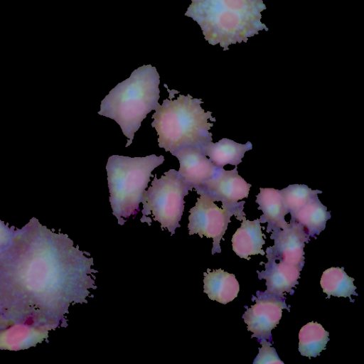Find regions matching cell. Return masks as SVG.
<instances>
[{
  "instance_id": "obj_1",
  "label": "cell",
  "mask_w": 364,
  "mask_h": 364,
  "mask_svg": "<svg viewBox=\"0 0 364 364\" xmlns=\"http://www.w3.org/2000/svg\"><path fill=\"white\" fill-rule=\"evenodd\" d=\"M90 254L35 218L0 250V314L13 323L68 326L74 304L87 303L98 271Z\"/></svg>"
},
{
  "instance_id": "obj_2",
  "label": "cell",
  "mask_w": 364,
  "mask_h": 364,
  "mask_svg": "<svg viewBox=\"0 0 364 364\" xmlns=\"http://www.w3.org/2000/svg\"><path fill=\"white\" fill-rule=\"evenodd\" d=\"M266 9L262 0H191L185 16L198 23L209 44L226 50L269 30L261 21Z\"/></svg>"
},
{
  "instance_id": "obj_3",
  "label": "cell",
  "mask_w": 364,
  "mask_h": 364,
  "mask_svg": "<svg viewBox=\"0 0 364 364\" xmlns=\"http://www.w3.org/2000/svg\"><path fill=\"white\" fill-rule=\"evenodd\" d=\"M166 87V85H164ZM169 97L159 105L152 115L151 127L159 136L160 148L171 154L183 146H194L203 149L212 141V134L209 132L215 118L212 112H205L200 105L201 99L193 98L191 95H179L174 100V90L166 88Z\"/></svg>"
},
{
  "instance_id": "obj_4",
  "label": "cell",
  "mask_w": 364,
  "mask_h": 364,
  "mask_svg": "<svg viewBox=\"0 0 364 364\" xmlns=\"http://www.w3.org/2000/svg\"><path fill=\"white\" fill-rule=\"evenodd\" d=\"M159 75L155 67L142 65L130 77L117 85L102 100L100 115L114 119L131 145L135 132L148 113L158 107Z\"/></svg>"
},
{
  "instance_id": "obj_5",
  "label": "cell",
  "mask_w": 364,
  "mask_h": 364,
  "mask_svg": "<svg viewBox=\"0 0 364 364\" xmlns=\"http://www.w3.org/2000/svg\"><path fill=\"white\" fill-rule=\"evenodd\" d=\"M164 156L155 154L144 157L112 155L109 157L106 170L112 214L122 225L139 210V203L152 171L162 164Z\"/></svg>"
},
{
  "instance_id": "obj_6",
  "label": "cell",
  "mask_w": 364,
  "mask_h": 364,
  "mask_svg": "<svg viewBox=\"0 0 364 364\" xmlns=\"http://www.w3.org/2000/svg\"><path fill=\"white\" fill-rule=\"evenodd\" d=\"M189 191L188 185L174 169L165 172L160 178L155 175L151 186L144 191L142 196L141 222L150 225L152 221L149 215H151L154 220L160 223L162 230L167 229L173 235L176 229L181 227L184 198Z\"/></svg>"
},
{
  "instance_id": "obj_7",
  "label": "cell",
  "mask_w": 364,
  "mask_h": 364,
  "mask_svg": "<svg viewBox=\"0 0 364 364\" xmlns=\"http://www.w3.org/2000/svg\"><path fill=\"white\" fill-rule=\"evenodd\" d=\"M196 205L189 210L188 234H198L200 237L205 236L213 240L212 254L220 252V240L225 234L230 218L233 215L239 220L245 218L243 205L236 207L219 208L206 195L199 194Z\"/></svg>"
},
{
  "instance_id": "obj_8",
  "label": "cell",
  "mask_w": 364,
  "mask_h": 364,
  "mask_svg": "<svg viewBox=\"0 0 364 364\" xmlns=\"http://www.w3.org/2000/svg\"><path fill=\"white\" fill-rule=\"evenodd\" d=\"M257 296L254 305L250 308L245 306L247 310L242 318L247 325V331L253 333L251 338L257 337V340L264 338L272 341L271 331L279 323L282 309L289 311L284 302L286 298L270 295L264 291H257Z\"/></svg>"
},
{
  "instance_id": "obj_9",
  "label": "cell",
  "mask_w": 364,
  "mask_h": 364,
  "mask_svg": "<svg viewBox=\"0 0 364 364\" xmlns=\"http://www.w3.org/2000/svg\"><path fill=\"white\" fill-rule=\"evenodd\" d=\"M251 186L239 175L237 166L230 171L219 167L196 191L198 195H206L214 202L221 201L222 206L235 207L245 204V201L238 203V200L248 197Z\"/></svg>"
},
{
  "instance_id": "obj_10",
  "label": "cell",
  "mask_w": 364,
  "mask_h": 364,
  "mask_svg": "<svg viewBox=\"0 0 364 364\" xmlns=\"http://www.w3.org/2000/svg\"><path fill=\"white\" fill-rule=\"evenodd\" d=\"M270 238L274 240L273 246L267 248V258L303 267L304 264L305 244L309 241V235L299 223L290 220L284 228L272 230Z\"/></svg>"
},
{
  "instance_id": "obj_11",
  "label": "cell",
  "mask_w": 364,
  "mask_h": 364,
  "mask_svg": "<svg viewBox=\"0 0 364 364\" xmlns=\"http://www.w3.org/2000/svg\"><path fill=\"white\" fill-rule=\"evenodd\" d=\"M171 154L178 159V172L191 191L199 188L219 168L198 147L183 146Z\"/></svg>"
},
{
  "instance_id": "obj_12",
  "label": "cell",
  "mask_w": 364,
  "mask_h": 364,
  "mask_svg": "<svg viewBox=\"0 0 364 364\" xmlns=\"http://www.w3.org/2000/svg\"><path fill=\"white\" fill-rule=\"evenodd\" d=\"M265 269L257 271L259 279L266 280L267 291L264 292L279 297H284V292H290L291 289L299 284L300 271L302 267L292 265L274 259H268L264 264Z\"/></svg>"
},
{
  "instance_id": "obj_13",
  "label": "cell",
  "mask_w": 364,
  "mask_h": 364,
  "mask_svg": "<svg viewBox=\"0 0 364 364\" xmlns=\"http://www.w3.org/2000/svg\"><path fill=\"white\" fill-rule=\"evenodd\" d=\"M49 329L40 326L17 323L0 331V349L25 350L48 338Z\"/></svg>"
},
{
  "instance_id": "obj_14",
  "label": "cell",
  "mask_w": 364,
  "mask_h": 364,
  "mask_svg": "<svg viewBox=\"0 0 364 364\" xmlns=\"http://www.w3.org/2000/svg\"><path fill=\"white\" fill-rule=\"evenodd\" d=\"M259 219L250 221L243 219L240 228L232 235V250L241 258L250 259L251 255H264L262 245L265 237L262 232Z\"/></svg>"
},
{
  "instance_id": "obj_15",
  "label": "cell",
  "mask_w": 364,
  "mask_h": 364,
  "mask_svg": "<svg viewBox=\"0 0 364 364\" xmlns=\"http://www.w3.org/2000/svg\"><path fill=\"white\" fill-rule=\"evenodd\" d=\"M203 276V291L210 299L226 304L237 297L240 285L235 274L222 269H208Z\"/></svg>"
},
{
  "instance_id": "obj_16",
  "label": "cell",
  "mask_w": 364,
  "mask_h": 364,
  "mask_svg": "<svg viewBox=\"0 0 364 364\" xmlns=\"http://www.w3.org/2000/svg\"><path fill=\"white\" fill-rule=\"evenodd\" d=\"M256 198L258 209L262 210L263 215L259 221L268 223L267 232L276 228H284L287 225L284 217L288 213L279 190L273 188H260Z\"/></svg>"
},
{
  "instance_id": "obj_17",
  "label": "cell",
  "mask_w": 364,
  "mask_h": 364,
  "mask_svg": "<svg viewBox=\"0 0 364 364\" xmlns=\"http://www.w3.org/2000/svg\"><path fill=\"white\" fill-rule=\"evenodd\" d=\"M252 149L250 141L242 144L227 138H223L219 141H209L202 149L203 152L213 164L223 167L227 164L237 166L242 162L245 152Z\"/></svg>"
},
{
  "instance_id": "obj_18",
  "label": "cell",
  "mask_w": 364,
  "mask_h": 364,
  "mask_svg": "<svg viewBox=\"0 0 364 364\" xmlns=\"http://www.w3.org/2000/svg\"><path fill=\"white\" fill-rule=\"evenodd\" d=\"M291 220L301 225L310 237H315L326 228L331 213L323 205L318 195L313 196L302 208L291 213Z\"/></svg>"
},
{
  "instance_id": "obj_19",
  "label": "cell",
  "mask_w": 364,
  "mask_h": 364,
  "mask_svg": "<svg viewBox=\"0 0 364 364\" xmlns=\"http://www.w3.org/2000/svg\"><path fill=\"white\" fill-rule=\"evenodd\" d=\"M353 281L354 279L344 272L343 267H330L323 272L320 284L323 291L328 295L326 298L331 296H348L351 302H353L351 295L358 296Z\"/></svg>"
},
{
  "instance_id": "obj_20",
  "label": "cell",
  "mask_w": 364,
  "mask_h": 364,
  "mask_svg": "<svg viewBox=\"0 0 364 364\" xmlns=\"http://www.w3.org/2000/svg\"><path fill=\"white\" fill-rule=\"evenodd\" d=\"M329 333L321 324L311 321L304 325L299 333V350L301 355L316 357L326 349Z\"/></svg>"
},
{
  "instance_id": "obj_21",
  "label": "cell",
  "mask_w": 364,
  "mask_h": 364,
  "mask_svg": "<svg viewBox=\"0 0 364 364\" xmlns=\"http://www.w3.org/2000/svg\"><path fill=\"white\" fill-rule=\"evenodd\" d=\"M288 213H293L302 208L313 196L322 193L321 191L312 190L304 184H291L279 190Z\"/></svg>"
},
{
  "instance_id": "obj_22",
  "label": "cell",
  "mask_w": 364,
  "mask_h": 364,
  "mask_svg": "<svg viewBox=\"0 0 364 364\" xmlns=\"http://www.w3.org/2000/svg\"><path fill=\"white\" fill-rule=\"evenodd\" d=\"M257 341L262 344V348H259L258 355L253 361L254 364H284L275 348L271 347V342L264 338Z\"/></svg>"
},
{
  "instance_id": "obj_23",
  "label": "cell",
  "mask_w": 364,
  "mask_h": 364,
  "mask_svg": "<svg viewBox=\"0 0 364 364\" xmlns=\"http://www.w3.org/2000/svg\"><path fill=\"white\" fill-rule=\"evenodd\" d=\"M14 232V226L9 227L0 219V250L9 243Z\"/></svg>"
},
{
  "instance_id": "obj_24",
  "label": "cell",
  "mask_w": 364,
  "mask_h": 364,
  "mask_svg": "<svg viewBox=\"0 0 364 364\" xmlns=\"http://www.w3.org/2000/svg\"><path fill=\"white\" fill-rule=\"evenodd\" d=\"M14 324L11 321L4 318L2 315L0 314V331L9 327V326Z\"/></svg>"
}]
</instances>
